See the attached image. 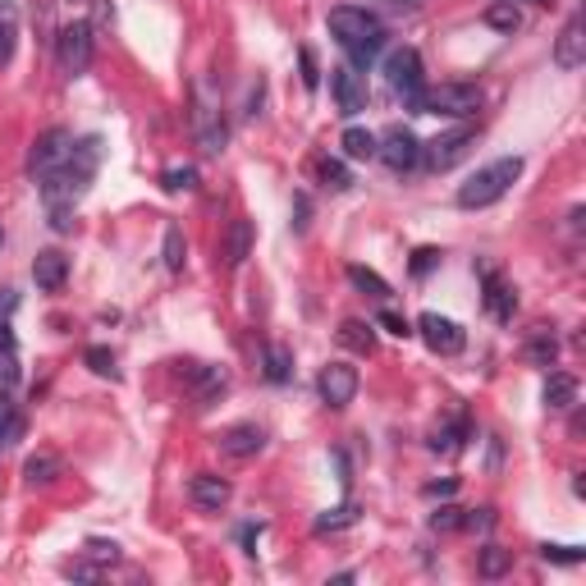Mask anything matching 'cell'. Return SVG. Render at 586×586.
<instances>
[{"instance_id":"cell-1","label":"cell","mask_w":586,"mask_h":586,"mask_svg":"<svg viewBox=\"0 0 586 586\" xmlns=\"http://www.w3.org/2000/svg\"><path fill=\"white\" fill-rule=\"evenodd\" d=\"M97 170H101V138H74L65 165L37 179V184H42V202H46V216H51L55 234H69V229H74V207L83 202L87 188H92Z\"/></svg>"},{"instance_id":"cell-2","label":"cell","mask_w":586,"mask_h":586,"mask_svg":"<svg viewBox=\"0 0 586 586\" xmlns=\"http://www.w3.org/2000/svg\"><path fill=\"white\" fill-rule=\"evenodd\" d=\"M330 33L339 37V46L348 51L353 69H371L385 51V23L371 10H358V5H339L330 10Z\"/></svg>"},{"instance_id":"cell-3","label":"cell","mask_w":586,"mask_h":586,"mask_svg":"<svg viewBox=\"0 0 586 586\" xmlns=\"http://www.w3.org/2000/svg\"><path fill=\"white\" fill-rule=\"evenodd\" d=\"M522 179V156H500V161L481 165L463 188H458V207L463 211H481V207H495L504 193Z\"/></svg>"},{"instance_id":"cell-4","label":"cell","mask_w":586,"mask_h":586,"mask_svg":"<svg viewBox=\"0 0 586 586\" xmlns=\"http://www.w3.org/2000/svg\"><path fill=\"white\" fill-rule=\"evenodd\" d=\"M385 78H390V87L403 97V106L426 115V74H422V55L413 46H394L385 55Z\"/></svg>"},{"instance_id":"cell-5","label":"cell","mask_w":586,"mask_h":586,"mask_svg":"<svg viewBox=\"0 0 586 586\" xmlns=\"http://www.w3.org/2000/svg\"><path fill=\"white\" fill-rule=\"evenodd\" d=\"M55 60H60V69H65L69 78L87 74V65H92V23L87 19L65 23L60 37H55Z\"/></svg>"},{"instance_id":"cell-6","label":"cell","mask_w":586,"mask_h":586,"mask_svg":"<svg viewBox=\"0 0 586 586\" xmlns=\"http://www.w3.org/2000/svg\"><path fill=\"white\" fill-rule=\"evenodd\" d=\"M481 87L477 83H440V87H426V110L431 115H454V120H467L481 110Z\"/></svg>"},{"instance_id":"cell-7","label":"cell","mask_w":586,"mask_h":586,"mask_svg":"<svg viewBox=\"0 0 586 586\" xmlns=\"http://www.w3.org/2000/svg\"><path fill=\"white\" fill-rule=\"evenodd\" d=\"M472 142H477V133H472V129H454V133H440V138L422 142V165H426V170H435V174L454 170V165L463 161L467 152H472Z\"/></svg>"},{"instance_id":"cell-8","label":"cell","mask_w":586,"mask_h":586,"mask_svg":"<svg viewBox=\"0 0 586 586\" xmlns=\"http://www.w3.org/2000/svg\"><path fill=\"white\" fill-rule=\"evenodd\" d=\"M376 156L390 165L394 174H403V170H413V165L422 161V138H417L413 129L394 124V129H385V138H376Z\"/></svg>"},{"instance_id":"cell-9","label":"cell","mask_w":586,"mask_h":586,"mask_svg":"<svg viewBox=\"0 0 586 586\" xmlns=\"http://www.w3.org/2000/svg\"><path fill=\"white\" fill-rule=\"evenodd\" d=\"M358 367H348V362H326L321 367V376H316V390H321V399L330 403V408H348V403L358 399Z\"/></svg>"},{"instance_id":"cell-10","label":"cell","mask_w":586,"mask_h":586,"mask_svg":"<svg viewBox=\"0 0 586 586\" xmlns=\"http://www.w3.org/2000/svg\"><path fill=\"white\" fill-rule=\"evenodd\" d=\"M69 147H74V133H69V129H46L42 138H37V147L28 152V174H33V179H42V174L60 170V165H65V156H69Z\"/></svg>"},{"instance_id":"cell-11","label":"cell","mask_w":586,"mask_h":586,"mask_svg":"<svg viewBox=\"0 0 586 586\" xmlns=\"http://www.w3.org/2000/svg\"><path fill=\"white\" fill-rule=\"evenodd\" d=\"M417 330H422L426 348H431V353H440V358H454V353H463V344H467L463 326H458V321H449V316H440V312H426L422 321H417Z\"/></svg>"},{"instance_id":"cell-12","label":"cell","mask_w":586,"mask_h":586,"mask_svg":"<svg viewBox=\"0 0 586 586\" xmlns=\"http://www.w3.org/2000/svg\"><path fill=\"white\" fill-rule=\"evenodd\" d=\"M179 376L188 380V390H193L197 408H211V403L229 390V376L220 367H207V362H179Z\"/></svg>"},{"instance_id":"cell-13","label":"cell","mask_w":586,"mask_h":586,"mask_svg":"<svg viewBox=\"0 0 586 586\" xmlns=\"http://www.w3.org/2000/svg\"><path fill=\"white\" fill-rule=\"evenodd\" d=\"M330 92H335L339 115H348V120H353V115L367 106V83H362V74L353 65L330 69Z\"/></svg>"},{"instance_id":"cell-14","label":"cell","mask_w":586,"mask_h":586,"mask_svg":"<svg viewBox=\"0 0 586 586\" xmlns=\"http://www.w3.org/2000/svg\"><path fill=\"white\" fill-rule=\"evenodd\" d=\"M216 445L225 458H257L266 449V431L257 422H239V426H229V431H220Z\"/></svg>"},{"instance_id":"cell-15","label":"cell","mask_w":586,"mask_h":586,"mask_svg":"<svg viewBox=\"0 0 586 586\" xmlns=\"http://www.w3.org/2000/svg\"><path fill=\"white\" fill-rule=\"evenodd\" d=\"M188 500H193L197 509L220 513L229 500H234V486H229L225 477H216V472H197V477L188 481Z\"/></svg>"},{"instance_id":"cell-16","label":"cell","mask_w":586,"mask_h":586,"mask_svg":"<svg viewBox=\"0 0 586 586\" xmlns=\"http://www.w3.org/2000/svg\"><path fill=\"white\" fill-rule=\"evenodd\" d=\"M193 133H197V147H202L207 156H220V152H225L229 129H225V120H220V110H216V106H197Z\"/></svg>"},{"instance_id":"cell-17","label":"cell","mask_w":586,"mask_h":586,"mask_svg":"<svg viewBox=\"0 0 586 586\" xmlns=\"http://www.w3.org/2000/svg\"><path fill=\"white\" fill-rule=\"evenodd\" d=\"M582 60H586V23H582V14H573V19L564 23L559 42H554V65H559V69H577Z\"/></svg>"},{"instance_id":"cell-18","label":"cell","mask_w":586,"mask_h":586,"mask_svg":"<svg viewBox=\"0 0 586 586\" xmlns=\"http://www.w3.org/2000/svg\"><path fill=\"white\" fill-rule=\"evenodd\" d=\"M33 280H37V289H42V293H60V289H65V280H69V257H65V252H55V248L37 252Z\"/></svg>"},{"instance_id":"cell-19","label":"cell","mask_w":586,"mask_h":586,"mask_svg":"<svg viewBox=\"0 0 586 586\" xmlns=\"http://www.w3.org/2000/svg\"><path fill=\"white\" fill-rule=\"evenodd\" d=\"M481 280H486V312L495 316L500 326H509L513 312H518V293H513L500 275H490V271H481Z\"/></svg>"},{"instance_id":"cell-20","label":"cell","mask_w":586,"mask_h":586,"mask_svg":"<svg viewBox=\"0 0 586 586\" xmlns=\"http://www.w3.org/2000/svg\"><path fill=\"white\" fill-rule=\"evenodd\" d=\"M248 257H252V220H234V225L225 229V243H220V261L234 271V266H243Z\"/></svg>"},{"instance_id":"cell-21","label":"cell","mask_w":586,"mask_h":586,"mask_svg":"<svg viewBox=\"0 0 586 586\" xmlns=\"http://www.w3.org/2000/svg\"><path fill=\"white\" fill-rule=\"evenodd\" d=\"M545 408H554V413H568L577 403V380L568 376V371H550V380H545Z\"/></svg>"},{"instance_id":"cell-22","label":"cell","mask_w":586,"mask_h":586,"mask_svg":"<svg viewBox=\"0 0 586 586\" xmlns=\"http://www.w3.org/2000/svg\"><path fill=\"white\" fill-rule=\"evenodd\" d=\"M261 376L271 380V385H289L293 380V353L280 344H266L261 348Z\"/></svg>"},{"instance_id":"cell-23","label":"cell","mask_w":586,"mask_h":586,"mask_svg":"<svg viewBox=\"0 0 586 586\" xmlns=\"http://www.w3.org/2000/svg\"><path fill=\"white\" fill-rule=\"evenodd\" d=\"M14 46H19V5L0 0V69L14 60Z\"/></svg>"},{"instance_id":"cell-24","label":"cell","mask_w":586,"mask_h":586,"mask_svg":"<svg viewBox=\"0 0 586 586\" xmlns=\"http://www.w3.org/2000/svg\"><path fill=\"white\" fill-rule=\"evenodd\" d=\"M339 344H344L348 353H371V348H376V326H371V321H344V326H339Z\"/></svg>"},{"instance_id":"cell-25","label":"cell","mask_w":586,"mask_h":586,"mask_svg":"<svg viewBox=\"0 0 586 586\" xmlns=\"http://www.w3.org/2000/svg\"><path fill=\"white\" fill-rule=\"evenodd\" d=\"M486 28H495V33H518L522 28V10L513 5V0H495V5H486Z\"/></svg>"},{"instance_id":"cell-26","label":"cell","mask_w":586,"mask_h":586,"mask_svg":"<svg viewBox=\"0 0 586 586\" xmlns=\"http://www.w3.org/2000/svg\"><path fill=\"white\" fill-rule=\"evenodd\" d=\"M60 472H65V467H60L55 454H33L28 463H23V481H28V486H51Z\"/></svg>"},{"instance_id":"cell-27","label":"cell","mask_w":586,"mask_h":586,"mask_svg":"<svg viewBox=\"0 0 586 586\" xmlns=\"http://www.w3.org/2000/svg\"><path fill=\"white\" fill-rule=\"evenodd\" d=\"M339 147H344L348 161H371V156H376V133H371V129H358V124H353V129H344Z\"/></svg>"},{"instance_id":"cell-28","label":"cell","mask_w":586,"mask_h":586,"mask_svg":"<svg viewBox=\"0 0 586 586\" xmlns=\"http://www.w3.org/2000/svg\"><path fill=\"white\" fill-rule=\"evenodd\" d=\"M509 568H513V550H504V545H481V554H477L481 577H504Z\"/></svg>"},{"instance_id":"cell-29","label":"cell","mask_w":586,"mask_h":586,"mask_svg":"<svg viewBox=\"0 0 586 586\" xmlns=\"http://www.w3.org/2000/svg\"><path fill=\"white\" fill-rule=\"evenodd\" d=\"M161 261H165V271H184V261H188V243H184V229H179V225H170V229H165Z\"/></svg>"},{"instance_id":"cell-30","label":"cell","mask_w":586,"mask_h":586,"mask_svg":"<svg viewBox=\"0 0 586 586\" xmlns=\"http://www.w3.org/2000/svg\"><path fill=\"white\" fill-rule=\"evenodd\" d=\"M358 522V504H339V509H326L316 518V536H330V532H348Z\"/></svg>"},{"instance_id":"cell-31","label":"cell","mask_w":586,"mask_h":586,"mask_svg":"<svg viewBox=\"0 0 586 586\" xmlns=\"http://www.w3.org/2000/svg\"><path fill=\"white\" fill-rule=\"evenodd\" d=\"M554 358H559L554 335H550V330H536V335L527 339V362H532V367H554Z\"/></svg>"},{"instance_id":"cell-32","label":"cell","mask_w":586,"mask_h":586,"mask_svg":"<svg viewBox=\"0 0 586 586\" xmlns=\"http://www.w3.org/2000/svg\"><path fill=\"white\" fill-rule=\"evenodd\" d=\"M316 174H321V184L335 188V193L353 188V174H348V165H344V161H335V156H321V161H316Z\"/></svg>"},{"instance_id":"cell-33","label":"cell","mask_w":586,"mask_h":586,"mask_svg":"<svg viewBox=\"0 0 586 586\" xmlns=\"http://www.w3.org/2000/svg\"><path fill=\"white\" fill-rule=\"evenodd\" d=\"M19 435H23V422L14 413V399H10V390H0V449L14 445Z\"/></svg>"},{"instance_id":"cell-34","label":"cell","mask_w":586,"mask_h":586,"mask_svg":"<svg viewBox=\"0 0 586 586\" xmlns=\"http://www.w3.org/2000/svg\"><path fill=\"white\" fill-rule=\"evenodd\" d=\"M161 188L165 193H193L197 188V165H170L161 174Z\"/></svg>"},{"instance_id":"cell-35","label":"cell","mask_w":586,"mask_h":586,"mask_svg":"<svg viewBox=\"0 0 586 586\" xmlns=\"http://www.w3.org/2000/svg\"><path fill=\"white\" fill-rule=\"evenodd\" d=\"M463 435H467V422H454V426H445V431H435L431 435V454H458L463 449Z\"/></svg>"},{"instance_id":"cell-36","label":"cell","mask_w":586,"mask_h":586,"mask_svg":"<svg viewBox=\"0 0 586 586\" xmlns=\"http://www.w3.org/2000/svg\"><path fill=\"white\" fill-rule=\"evenodd\" d=\"M348 280L358 284L362 293H371V298H390V284L380 280L376 271H367V266H348Z\"/></svg>"},{"instance_id":"cell-37","label":"cell","mask_w":586,"mask_h":586,"mask_svg":"<svg viewBox=\"0 0 586 586\" xmlns=\"http://www.w3.org/2000/svg\"><path fill=\"white\" fill-rule=\"evenodd\" d=\"M83 362H87L92 371H97V376L120 380V362H115V353H110V348H87V353H83Z\"/></svg>"},{"instance_id":"cell-38","label":"cell","mask_w":586,"mask_h":586,"mask_svg":"<svg viewBox=\"0 0 586 586\" xmlns=\"http://www.w3.org/2000/svg\"><path fill=\"white\" fill-rule=\"evenodd\" d=\"M541 559H545V564L573 568V564H582V559H586V550H582V545H550V541H545L541 545Z\"/></svg>"},{"instance_id":"cell-39","label":"cell","mask_w":586,"mask_h":586,"mask_svg":"<svg viewBox=\"0 0 586 586\" xmlns=\"http://www.w3.org/2000/svg\"><path fill=\"white\" fill-rule=\"evenodd\" d=\"M431 527H435V532H463V509H454V504H440V509L431 513Z\"/></svg>"},{"instance_id":"cell-40","label":"cell","mask_w":586,"mask_h":586,"mask_svg":"<svg viewBox=\"0 0 586 586\" xmlns=\"http://www.w3.org/2000/svg\"><path fill=\"white\" fill-rule=\"evenodd\" d=\"M463 527L467 532H490V527H495V509H467Z\"/></svg>"},{"instance_id":"cell-41","label":"cell","mask_w":586,"mask_h":586,"mask_svg":"<svg viewBox=\"0 0 586 586\" xmlns=\"http://www.w3.org/2000/svg\"><path fill=\"white\" fill-rule=\"evenodd\" d=\"M87 559H97V564H115V559H120V545L115 541H87Z\"/></svg>"},{"instance_id":"cell-42","label":"cell","mask_w":586,"mask_h":586,"mask_svg":"<svg viewBox=\"0 0 586 586\" xmlns=\"http://www.w3.org/2000/svg\"><path fill=\"white\" fill-rule=\"evenodd\" d=\"M435 266H440V252H435V248H417L413 252V275H417V280H422V275H431Z\"/></svg>"},{"instance_id":"cell-43","label":"cell","mask_w":586,"mask_h":586,"mask_svg":"<svg viewBox=\"0 0 586 586\" xmlns=\"http://www.w3.org/2000/svg\"><path fill=\"white\" fill-rule=\"evenodd\" d=\"M376 326H385L390 335H413V326H408V321H403L399 312H390V307H385V312L376 316Z\"/></svg>"},{"instance_id":"cell-44","label":"cell","mask_w":586,"mask_h":586,"mask_svg":"<svg viewBox=\"0 0 586 586\" xmlns=\"http://www.w3.org/2000/svg\"><path fill=\"white\" fill-rule=\"evenodd\" d=\"M454 490H458V481H454V477H445V481H426L422 495H426V500H449Z\"/></svg>"},{"instance_id":"cell-45","label":"cell","mask_w":586,"mask_h":586,"mask_svg":"<svg viewBox=\"0 0 586 586\" xmlns=\"http://www.w3.org/2000/svg\"><path fill=\"white\" fill-rule=\"evenodd\" d=\"M298 60H303V83H307V87L321 83V74H316V55L307 51V46H303V55H298Z\"/></svg>"},{"instance_id":"cell-46","label":"cell","mask_w":586,"mask_h":586,"mask_svg":"<svg viewBox=\"0 0 586 586\" xmlns=\"http://www.w3.org/2000/svg\"><path fill=\"white\" fill-rule=\"evenodd\" d=\"M14 307H19V293H14V289H0V321H10Z\"/></svg>"},{"instance_id":"cell-47","label":"cell","mask_w":586,"mask_h":586,"mask_svg":"<svg viewBox=\"0 0 586 586\" xmlns=\"http://www.w3.org/2000/svg\"><path fill=\"white\" fill-rule=\"evenodd\" d=\"M0 353H14V330H10V321H0Z\"/></svg>"},{"instance_id":"cell-48","label":"cell","mask_w":586,"mask_h":586,"mask_svg":"<svg viewBox=\"0 0 586 586\" xmlns=\"http://www.w3.org/2000/svg\"><path fill=\"white\" fill-rule=\"evenodd\" d=\"M261 92H266V87H261V78H257V87L248 92V115H257V110H261Z\"/></svg>"},{"instance_id":"cell-49","label":"cell","mask_w":586,"mask_h":586,"mask_svg":"<svg viewBox=\"0 0 586 586\" xmlns=\"http://www.w3.org/2000/svg\"><path fill=\"white\" fill-rule=\"evenodd\" d=\"M0 248H5V229H0Z\"/></svg>"},{"instance_id":"cell-50","label":"cell","mask_w":586,"mask_h":586,"mask_svg":"<svg viewBox=\"0 0 586 586\" xmlns=\"http://www.w3.org/2000/svg\"><path fill=\"white\" fill-rule=\"evenodd\" d=\"M532 5H550V0H532Z\"/></svg>"}]
</instances>
